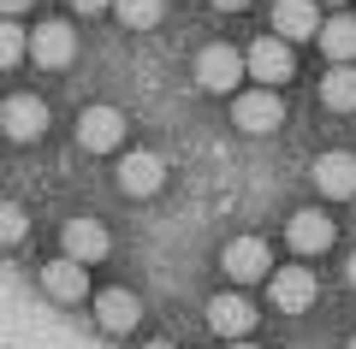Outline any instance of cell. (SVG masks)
<instances>
[{"instance_id":"6da1fadb","label":"cell","mask_w":356,"mask_h":349,"mask_svg":"<svg viewBox=\"0 0 356 349\" xmlns=\"http://www.w3.org/2000/svg\"><path fill=\"white\" fill-rule=\"evenodd\" d=\"M243 71H250V60H243L238 48H226V42H214V48L196 53V83L214 89V95H238Z\"/></svg>"},{"instance_id":"7a4b0ae2","label":"cell","mask_w":356,"mask_h":349,"mask_svg":"<svg viewBox=\"0 0 356 349\" xmlns=\"http://www.w3.org/2000/svg\"><path fill=\"white\" fill-rule=\"evenodd\" d=\"M30 60H36L42 71H65V65L77 60V30L60 24V18L36 24V36H30Z\"/></svg>"},{"instance_id":"3957f363","label":"cell","mask_w":356,"mask_h":349,"mask_svg":"<svg viewBox=\"0 0 356 349\" xmlns=\"http://www.w3.org/2000/svg\"><path fill=\"white\" fill-rule=\"evenodd\" d=\"M280 119H285V101L273 95V89H250V95L232 101V125L250 130V137H267V130H280Z\"/></svg>"},{"instance_id":"277c9868","label":"cell","mask_w":356,"mask_h":349,"mask_svg":"<svg viewBox=\"0 0 356 349\" xmlns=\"http://www.w3.org/2000/svg\"><path fill=\"white\" fill-rule=\"evenodd\" d=\"M0 130L13 142H36L48 130V101L42 95H6L0 101Z\"/></svg>"},{"instance_id":"5b68a950","label":"cell","mask_w":356,"mask_h":349,"mask_svg":"<svg viewBox=\"0 0 356 349\" xmlns=\"http://www.w3.org/2000/svg\"><path fill=\"white\" fill-rule=\"evenodd\" d=\"M243 60H250V77L255 83H285V77L297 71V60H291V42L285 36H261V42H250V53H243Z\"/></svg>"},{"instance_id":"8992f818","label":"cell","mask_w":356,"mask_h":349,"mask_svg":"<svg viewBox=\"0 0 356 349\" xmlns=\"http://www.w3.org/2000/svg\"><path fill=\"white\" fill-rule=\"evenodd\" d=\"M226 278L232 284H255V278H273V255L261 237H232L226 243Z\"/></svg>"},{"instance_id":"52a82bcc","label":"cell","mask_w":356,"mask_h":349,"mask_svg":"<svg viewBox=\"0 0 356 349\" xmlns=\"http://www.w3.org/2000/svg\"><path fill=\"white\" fill-rule=\"evenodd\" d=\"M267 290H273V308L280 314H303V308H315V273L309 266H280V273L267 278Z\"/></svg>"},{"instance_id":"ba28073f","label":"cell","mask_w":356,"mask_h":349,"mask_svg":"<svg viewBox=\"0 0 356 349\" xmlns=\"http://www.w3.org/2000/svg\"><path fill=\"white\" fill-rule=\"evenodd\" d=\"M77 142H83L89 154H107L125 142V112L119 107H89L83 119H77Z\"/></svg>"},{"instance_id":"9c48e42d","label":"cell","mask_w":356,"mask_h":349,"mask_svg":"<svg viewBox=\"0 0 356 349\" xmlns=\"http://www.w3.org/2000/svg\"><path fill=\"white\" fill-rule=\"evenodd\" d=\"M321 0H273V36H285V42H309V36H321Z\"/></svg>"},{"instance_id":"30bf717a","label":"cell","mask_w":356,"mask_h":349,"mask_svg":"<svg viewBox=\"0 0 356 349\" xmlns=\"http://www.w3.org/2000/svg\"><path fill=\"white\" fill-rule=\"evenodd\" d=\"M60 249L65 255H72V261H107V249H113V237H107V225L102 219H72V225H65V231H60Z\"/></svg>"},{"instance_id":"8fae6325","label":"cell","mask_w":356,"mask_h":349,"mask_svg":"<svg viewBox=\"0 0 356 349\" xmlns=\"http://www.w3.org/2000/svg\"><path fill=\"white\" fill-rule=\"evenodd\" d=\"M161 184H166V160H161V154L137 148V154L119 160V189H125V196H154Z\"/></svg>"},{"instance_id":"7c38bea8","label":"cell","mask_w":356,"mask_h":349,"mask_svg":"<svg viewBox=\"0 0 356 349\" xmlns=\"http://www.w3.org/2000/svg\"><path fill=\"white\" fill-rule=\"evenodd\" d=\"M315 189L332 196V201H350L356 196V154H344V148L321 154V160H315Z\"/></svg>"},{"instance_id":"4fadbf2b","label":"cell","mask_w":356,"mask_h":349,"mask_svg":"<svg viewBox=\"0 0 356 349\" xmlns=\"http://www.w3.org/2000/svg\"><path fill=\"white\" fill-rule=\"evenodd\" d=\"M285 243H291V255H321V249H332V219L327 213H291L285 219Z\"/></svg>"},{"instance_id":"5bb4252c","label":"cell","mask_w":356,"mask_h":349,"mask_svg":"<svg viewBox=\"0 0 356 349\" xmlns=\"http://www.w3.org/2000/svg\"><path fill=\"white\" fill-rule=\"evenodd\" d=\"M42 290H48L54 302H83V296H89V273H83V261H72V255L48 261V266H42Z\"/></svg>"},{"instance_id":"9a60e30c","label":"cell","mask_w":356,"mask_h":349,"mask_svg":"<svg viewBox=\"0 0 356 349\" xmlns=\"http://www.w3.org/2000/svg\"><path fill=\"white\" fill-rule=\"evenodd\" d=\"M208 325H214L220 337H250V332H255V308H250V296H238V290L214 296V302H208Z\"/></svg>"},{"instance_id":"2e32d148","label":"cell","mask_w":356,"mask_h":349,"mask_svg":"<svg viewBox=\"0 0 356 349\" xmlns=\"http://www.w3.org/2000/svg\"><path fill=\"white\" fill-rule=\"evenodd\" d=\"M321 53H327L332 65H356V18L350 12H339V18H327V24H321Z\"/></svg>"},{"instance_id":"e0dca14e","label":"cell","mask_w":356,"mask_h":349,"mask_svg":"<svg viewBox=\"0 0 356 349\" xmlns=\"http://www.w3.org/2000/svg\"><path fill=\"white\" fill-rule=\"evenodd\" d=\"M95 320H102V332H131V325L143 320V308H137L131 290H102V296H95Z\"/></svg>"},{"instance_id":"ac0fdd59","label":"cell","mask_w":356,"mask_h":349,"mask_svg":"<svg viewBox=\"0 0 356 349\" xmlns=\"http://www.w3.org/2000/svg\"><path fill=\"white\" fill-rule=\"evenodd\" d=\"M321 101H327L332 112H356V65H332V71L321 77Z\"/></svg>"},{"instance_id":"d6986e66","label":"cell","mask_w":356,"mask_h":349,"mask_svg":"<svg viewBox=\"0 0 356 349\" xmlns=\"http://www.w3.org/2000/svg\"><path fill=\"white\" fill-rule=\"evenodd\" d=\"M113 12H119L125 30H154L161 12H166V0H113Z\"/></svg>"},{"instance_id":"ffe728a7","label":"cell","mask_w":356,"mask_h":349,"mask_svg":"<svg viewBox=\"0 0 356 349\" xmlns=\"http://www.w3.org/2000/svg\"><path fill=\"white\" fill-rule=\"evenodd\" d=\"M24 53H30V36L13 24V18H0V71H13Z\"/></svg>"},{"instance_id":"44dd1931","label":"cell","mask_w":356,"mask_h":349,"mask_svg":"<svg viewBox=\"0 0 356 349\" xmlns=\"http://www.w3.org/2000/svg\"><path fill=\"white\" fill-rule=\"evenodd\" d=\"M24 231H30L24 207H18V201H0V249H6V243H24Z\"/></svg>"},{"instance_id":"7402d4cb","label":"cell","mask_w":356,"mask_h":349,"mask_svg":"<svg viewBox=\"0 0 356 349\" xmlns=\"http://www.w3.org/2000/svg\"><path fill=\"white\" fill-rule=\"evenodd\" d=\"M77 12H107V6H113V0H72Z\"/></svg>"},{"instance_id":"603a6c76","label":"cell","mask_w":356,"mask_h":349,"mask_svg":"<svg viewBox=\"0 0 356 349\" xmlns=\"http://www.w3.org/2000/svg\"><path fill=\"white\" fill-rule=\"evenodd\" d=\"M24 6H30V0H0V18H18Z\"/></svg>"},{"instance_id":"cb8c5ba5","label":"cell","mask_w":356,"mask_h":349,"mask_svg":"<svg viewBox=\"0 0 356 349\" xmlns=\"http://www.w3.org/2000/svg\"><path fill=\"white\" fill-rule=\"evenodd\" d=\"M214 6H226V12H238V6H250V0H214Z\"/></svg>"},{"instance_id":"d4e9b609","label":"cell","mask_w":356,"mask_h":349,"mask_svg":"<svg viewBox=\"0 0 356 349\" xmlns=\"http://www.w3.org/2000/svg\"><path fill=\"white\" fill-rule=\"evenodd\" d=\"M226 349H255V343H250V337H232V343H226Z\"/></svg>"},{"instance_id":"484cf974","label":"cell","mask_w":356,"mask_h":349,"mask_svg":"<svg viewBox=\"0 0 356 349\" xmlns=\"http://www.w3.org/2000/svg\"><path fill=\"white\" fill-rule=\"evenodd\" d=\"M344 278H350V284H356V255H350V261H344Z\"/></svg>"},{"instance_id":"4316f807","label":"cell","mask_w":356,"mask_h":349,"mask_svg":"<svg viewBox=\"0 0 356 349\" xmlns=\"http://www.w3.org/2000/svg\"><path fill=\"white\" fill-rule=\"evenodd\" d=\"M143 349H172V343H166V337H154V343H143Z\"/></svg>"},{"instance_id":"83f0119b","label":"cell","mask_w":356,"mask_h":349,"mask_svg":"<svg viewBox=\"0 0 356 349\" xmlns=\"http://www.w3.org/2000/svg\"><path fill=\"white\" fill-rule=\"evenodd\" d=\"M327 6H344V0H327Z\"/></svg>"},{"instance_id":"f1b7e54d","label":"cell","mask_w":356,"mask_h":349,"mask_svg":"<svg viewBox=\"0 0 356 349\" xmlns=\"http://www.w3.org/2000/svg\"><path fill=\"white\" fill-rule=\"evenodd\" d=\"M344 349H356V337H350V343H344Z\"/></svg>"}]
</instances>
